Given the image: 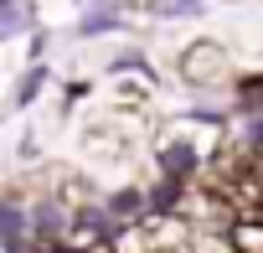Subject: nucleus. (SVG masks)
I'll list each match as a JSON object with an SVG mask.
<instances>
[{
    "label": "nucleus",
    "instance_id": "nucleus-3",
    "mask_svg": "<svg viewBox=\"0 0 263 253\" xmlns=\"http://www.w3.org/2000/svg\"><path fill=\"white\" fill-rule=\"evenodd\" d=\"M119 26H124V16L114 6H98V11H88L78 21V37H103V31H119Z\"/></svg>",
    "mask_w": 263,
    "mask_h": 253
},
{
    "label": "nucleus",
    "instance_id": "nucleus-6",
    "mask_svg": "<svg viewBox=\"0 0 263 253\" xmlns=\"http://www.w3.org/2000/svg\"><path fill=\"white\" fill-rule=\"evenodd\" d=\"M21 26H26L21 6H11V0H0V37H11V31H21Z\"/></svg>",
    "mask_w": 263,
    "mask_h": 253
},
{
    "label": "nucleus",
    "instance_id": "nucleus-5",
    "mask_svg": "<svg viewBox=\"0 0 263 253\" xmlns=\"http://www.w3.org/2000/svg\"><path fill=\"white\" fill-rule=\"evenodd\" d=\"M186 253H237V248H232V238H227V232H191Z\"/></svg>",
    "mask_w": 263,
    "mask_h": 253
},
{
    "label": "nucleus",
    "instance_id": "nucleus-1",
    "mask_svg": "<svg viewBox=\"0 0 263 253\" xmlns=\"http://www.w3.org/2000/svg\"><path fill=\"white\" fill-rule=\"evenodd\" d=\"M237 57L222 47V42H191L181 52V83L186 88H201V93H232L237 88Z\"/></svg>",
    "mask_w": 263,
    "mask_h": 253
},
{
    "label": "nucleus",
    "instance_id": "nucleus-2",
    "mask_svg": "<svg viewBox=\"0 0 263 253\" xmlns=\"http://www.w3.org/2000/svg\"><path fill=\"white\" fill-rule=\"evenodd\" d=\"M227 238H232L237 253H263V217H258V212H253V217H237Z\"/></svg>",
    "mask_w": 263,
    "mask_h": 253
},
{
    "label": "nucleus",
    "instance_id": "nucleus-4",
    "mask_svg": "<svg viewBox=\"0 0 263 253\" xmlns=\"http://www.w3.org/2000/svg\"><path fill=\"white\" fill-rule=\"evenodd\" d=\"M155 16H165V21H191V16H206V0H155Z\"/></svg>",
    "mask_w": 263,
    "mask_h": 253
},
{
    "label": "nucleus",
    "instance_id": "nucleus-8",
    "mask_svg": "<svg viewBox=\"0 0 263 253\" xmlns=\"http://www.w3.org/2000/svg\"><path fill=\"white\" fill-rule=\"evenodd\" d=\"M258 217H263V207H258Z\"/></svg>",
    "mask_w": 263,
    "mask_h": 253
},
{
    "label": "nucleus",
    "instance_id": "nucleus-7",
    "mask_svg": "<svg viewBox=\"0 0 263 253\" xmlns=\"http://www.w3.org/2000/svg\"><path fill=\"white\" fill-rule=\"evenodd\" d=\"M258 181H263V155H258Z\"/></svg>",
    "mask_w": 263,
    "mask_h": 253
}]
</instances>
